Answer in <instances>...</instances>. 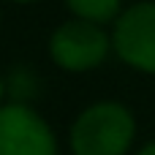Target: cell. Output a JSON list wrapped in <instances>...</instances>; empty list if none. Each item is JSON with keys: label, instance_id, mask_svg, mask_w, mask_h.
Listing matches in <instances>:
<instances>
[{"label": "cell", "instance_id": "1", "mask_svg": "<svg viewBox=\"0 0 155 155\" xmlns=\"http://www.w3.org/2000/svg\"><path fill=\"white\" fill-rule=\"evenodd\" d=\"M134 136V114L117 101H98L71 125V150L74 155H125Z\"/></svg>", "mask_w": 155, "mask_h": 155}, {"label": "cell", "instance_id": "2", "mask_svg": "<svg viewBox=\"0 0 155 155\" xmlns=\"http://www.w3.org/2000/svg\"><path fill=\"white\" fill-rule=\"evenodd\" d=\"M109 44L112 41L101 25L84 19H68L52 33L49 54L60 68L79 74V71L98 68L109 54Z\"/></svg>", "mask_w": 155, "mask_h": 155}, {"label": "cell", "instance_id": "3", "mask_svg": "<svg viewBox=\"0 0 155 155\" xmlns=\"http://www.w3.org/2000/svg\"><path fill=\"white\" fill-rule=\"evenodd\" d=\"M0 155H57L49 123L27 104L0 106Z\"/></svg>", "mask_w": 155, "mask_h": 155}, {"label": "cell", "instance_id": "4", "mask_svg": "<svg viewBox=\"0 0 155 155\" xmlns=\"http://www.w3.org/2000/svg\"><path fill=\"white\" fill-rule=\"evenodd\" d=\"M112 46L131 68L155 74V3H136L117 16Z\"/></svg>", "mask_w": 155, "mask_h": 155}, {"label": "cell", "instance_id": "5", "mask_svg": "<svg viewBox=\"0 0 155 155\" xmlns=\"http://www.w3.org/2000/svg\"><path fill=\"white\" fill-rule=\"evenodd\" d=\"M65 5L71 8V14L76 19L93 22V25H104V22H117V16L123 14L120 5L123 0H65Z\"/></svg>", "mask_w": 155, "mask_h": 155}, {"label": "cell", "instance_id": "6", "mask_svg": "<svg viewBox=\"0 0 155 155\" xmlns=\"http://www.w3.org/2000/svg\"><path fill=\"white\" fill-rule=\"evenodd\" d=\"M8 87L5 90H11V95H14V104H27L33 95H35V90H38V84H35V76L27 71V68H16L11 76H8Z\"/></svg>", "mask_w": 155, "mask_h": 155}, {"label": "cell", "instance_id": "7", "mask_svg": "<svg viewBox=\"0 0 155 155\" xmlns=\"http://www.w3.org/2000/svg\"><path fill=\"white\" fill-rule=\"evenodd\" d=\"M136 155H155V142H150V144H144V147H142V150H139Z\"/></svg>", "mask_w": 155, "mask_h": 155}, {"label": "cell", "instance_id": "8", "mask_svg": "<svg viewBox=\"0 0 155 155\" xmlns=\"http://www.w3.org/2000/svg\"><path fill=\"white\" fill-rule=\"evenodd\" d=\"M3 95H5V79H0V101H3Z\"/></svg>", "mask_w": 155, "mask_h": 155}, {"label": "cell", "instance_id": "9", "mask_svg": "<svg viewBox=\"0 0 155 155\" xmlns=\"http://www.w3.org/2000/svg\"><path fill=\"white\" fill-rule=\"evenodd\" d=\"M14 3H35V0H14Z\"/></svg>", "mask_w": 155, "mask_h": 155}]
</instances>
